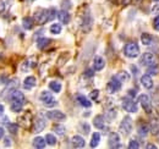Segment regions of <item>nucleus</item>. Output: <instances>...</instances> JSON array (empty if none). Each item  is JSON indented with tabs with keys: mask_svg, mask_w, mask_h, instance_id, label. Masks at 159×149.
Listing matches in <instances>:
<instances>
[{
	"mask_svg": "<svg viewBox=\"0 0 159 149\" xmlns=\"http://www.w3.org/2000/svg\"><path fill=\"white\" fill-rule=\"evenodd\" d=\"M57 14H58V12H57L55 9H48V10L40 9V10H38V11L36 12V15H34V21H36L38 25H44V23H47L48 21H52V20L57 16Z\"/></svg>",
	"mask_w": 159,
	"mask_h": 149,
	"instance_id": "f257e3e1",
	"label": "nucleus"
},
{
	"mask_svg": "<svg viewBox=\"0 0 159 149\" xmlns=\"http://www.w3.org/2000/svg\"><path fill=\"white\" fill-rule=\"evenodd\" d=\"M11 100V110L14 112H20L25 104V95L20 91H12L10 94Z\"/></svg>",
	"mask_w": 159,
	"mask_h": 149,
	"instance_id": "f03ea898",
	"label": "nucleus"
},
{
	"mask_svg": "<svg viewBox=\"0 0 159 149\" xmlns=\"http://www.w3.org/2000/svg\"><path fill=\"white\" fill-rule=\"evenodd\" d=\"M124 54L125 56L130 57V59H135L139 55V47L137 43L135 42H130L124 47Z\"/></svg>",
	"mask_w": 159,
	"mask_h": 149,
	"instance_id": "7ed1b4c3",
	"label": "nucleus"
},
{
	"mask_svg": "<svg viewBox=\"0 0 159 149\" xmlns=\"http://www.w3.org/2000/svg\"><path fill=\"white\" fill-rule=\"evenodd\" d=\"M39 99L40 102L43 103V105H45L48 108H53V106L57 105V100L54 99L53 94L50 92H48V91H43L39 95Z\"/></svg>",
	"mask_w": 159,
	"mask_h": 149,
	"instance_id": "20e7f679",
	"label": "nucleus"
},
{
	"mask_svg": "<svg viewBox=\"0 0 159 149\" xmlns=\"http://www.w3.org/2000/svg\"><path fill=\"white\" fill-rule=\"evenodd\" d=\"M121 105L124 108V110L127 112H137L139 111V105L136 102H134L132 98H122Z\"/></svg>",
	"mask_w": 159,
	"mask_h": 149,
	"instance_id": "39448f33",
	"label": "nucleus"
},
{
	"mask_svg": "<svg viewBox=\"0 0 159 149\" xmlns=\"http://www.w3.org/2000/svg\"><path fill=\"white\" fill-rule=\"evenodd\" d=\"M119 130L124 136H129L132 132V120L129 116H126V117L122 119V121L120 124Z\"/></svg>",
	"mask_w": 159,
	"mask_h": 149,
	"instance_id": "423d86ee",
	"label": "nucleus"
},
{
	"mask_svg": "<svg viewBox=\"0 0 159 149\" xmlns=\"http://www.w3.org/2000/svg\"><path fill=\"white\" fill-rule=\"evenodd\" d=\"M139 62H141V65H143L146 67H149V66L157 65V57L153 55L152 53H144L143 55L141 56Z\"/></svg>",
	"mask_w": 159,
	"mask_h": 149,
	"instance_id": "0eeeda50",
	"label": "nucleus"
},
{
	"mask_svg": "<svg viewBox=\"0 0 159 149\" xmlns=\"http://www.w3.org/2000/svg\"><path fill=\"white\" fill-rule=\"evenodd\" d=\"M121 86H122V82H120L119 79L114 76V77L108 82V84H107V91L111 94L116 93V92H119L120 89H121Z\"/></svg>",
	"mask_w": 159,
	"mask_h": 149,
	"instance_id": "6e6552de",
	"label": "nucleus"
},
{
	"mask_svg": "<svg viewBox=\"0 0 159 149\" xmlns=\"http://www.w3.org/2000/svg\"><path fill=\"white\" fill-rule=\"evenodd\" d=\"M139 103L147 114H151L152 112V103H151V99H149V97L147 94H141L139 95Z\"/></svg>",
	"mask_w": 159,
	"mask_h": 149,
	"instance_id": "1a4fd4ad",
	"label": "nucleus"
},
{
	"mask_svg": "<svg viewBox=\"0 0 159 149\" xmlns=\"http://www.w3.org/2000/svg\"><path fill=\"white\" fill-rule=\"evenodd\" d=\"M47 117L53 121H62L66 119V115L60 110H52V111L47 112Z\"/></svg>",
	"mask_w": 159,
	"mask_h": 149,
	"instance_id": "9d476101",
	"label": "nucleus"
},
{
	"mask_svg": "<svg viewBox=\"0 0 159 149\" xmlns=\"http://www.w3.org/2000/svg\"><path fill=\"white\" fill-rule=\"evenodd\" d=\"M120 142V137L118 133L115 132H111L110 136H109V147L111 148H121L122 146L119 143Z\"/></svg>",
	"mask_w": 159,
	"mask_h": 149,
	"instance_id": "9b49d317",
	"label": "nucleus"
},
{
	"mask_svg": "<svg viewBox=\"0 0 159 149\" xmlns=\"http://www.w3.org/2000/svg\"><path fill=\"white\" fill-rule=\"evenodd\" d=\"M141 83H142V86H143L146 89H151V88L153 87V79H152L151 74H143V76L141 77Z\"/></svg>",
	"mask_w": 159,
	"mask_h": 149,
	"instance_id": "f8f14e48",
	"label": "nucleus"
},
{
	"mask_svg": "<svg viewBox=\"0 0 159 149\" xmlns=\"http://www.w3.org/2000/svg\"><path fill=\"white\" fill-rule=\"evenodd\" d=\"M45 121H44V119H42V117H38L34 122H33V132H36V133H39L42 131L44 130V127H45Z\"/></svg>",
	"mask_w": 159,
	"mask_h": 149,
	"instance_id": "ddd939ff",
	"label": "nucleus"
},
{
	"mask_svg": "<svg viewBox=\"0 0 159 149\" xmlns=\"http://www.w3.org/2000/svg\"><path fill=\"white\" fill-rule=\"evenodd\" d=\"M104 66H105L104 59H103L102 56H96L94 60H93V69H94L96 71H100V70L104 69Z\"/></svg>",
	"mask_w": 159,
	"mask_h": 149,
	"instance_id": "4468645a",
	"label": "nucleus"
},
{
	"mask_svg": "<svg viewBox=\"0 0 159 149\" xmlns=\"http://www.w3.org/2000/svg\"><path fill=\"white\" fill-rule=\"evenodd\" d=\"M57 16H58V19H59V21L61 22V23H64V25H67L69 22H70V14L66 11V10H61V11H59L58 14H57Z\"/></svg>",
	"mask_w": 159,
	"mask_h": 149,
	"instance_id": "2eb2a0df",
	"label": "nucleus"
},
{
	"mask_svg": "<svg viewBox=\"0 0 159 149\" xmlns=\"http://www.w3.org/2000/svg\"><path fill=\"white\" fill-rule=\"evenodd\" d=\"M34 86H36V77L28 76V77L25 78V81H23V87H25L26 89H31V88H33Z\"/></svg>",
	"mask_w": 159,
	"mask_h": 149,
	"instance_id": "dca6fc26",
	"label": "nucleus"
},
{
	"mask_svg": "<svg viewBox=\"0 0 159 149\" xmlns=\"http://www.w3.org/2000/svg\"><path fill=\"white\" fill-rule=\"evenodd\" d=\"M71 143L75 148H83L84 147V139L81 136H74L71 139Z\"/></svg>",
	"mask_w": 159,
	"mask_h": 149,
	"instance_id": "f3484780",
	"label": "nucleus"
},
{
	"mask_svg": "<svg viewBox=\"0 0 159 149\" xmlns=\"http://www.w3.org/2000/svg\"><path fill=\"white\" fill-rule=\"evenodd\" d=\"M76 99H77V102L80 103V105H82V106H84V108H89V106L92 105V103H91L84 95H82V94H77V95H76Z\"/></svg>",
	"mask_w": 159,
	"mask_h": 149,
	"instance_id": "a211bd4d",
	"label": "nucleus"
},
{
	"mask_svg": "<svg viewBox=\"0 0 159 149\" xmlns=\"http://www.w3.org/2000/svg\"><path fill=\"white\" fill-rule=\"evenodd\" d=\"M93 125H94L96 129H99V130L104 129V116L103 115H97L93 120Z\"/></svg>",
	"mask_w": 159,
	"mask_h": 149,
	"instance_id": "6ab92c4d",
	"label": "nucleus"
},
{
	"mask_svg": "<svg viewBox=\"0 0 159 149\" xmlns=\"http://www.w3.org/2000/svg\"><path fill=\"white\" fill-rule=\"evenodd\" d=\"M45 144H47V142H45V138H43V137H36L33 139V147L34 148L43 149L45 147Z\"/></svg>",
	"mask_w": 159,
	"mask_h": 149,
	"instance_id": "aec40b11",
	"label": "nucleus"
},
{
	"mask_svg": "<svg viewBox=\"0 0 159 149\" xmlns=\"http://www.w3.org/2000/svg\"><path fill=\"white\" fill-rule=\"evenodd\" d=\"M141 42L143 45H151L153 43V36L149 33H142L141 36Z\"/></svg>",
	"mask_w": 159,
	"mask_h": 149,
	"instance_id": "412c9836",
	"label": "nucleus"
},
{
	"mask_svg": "<svg viewBox=\"0 0 159 149\" xmlns=\"http://www.w3.org/2000/svg\"><path fill=\"white\" fill-rule=\"evenodd\" d=\"M33 25H34V20L32 17H23L22 20V26L25 29H32L33 28Z\"/></svg>",
	"mask_w": 159,
	"mask_h": 149,
	"instance_id": "4be33fe9",
	"label": "nucleus"
},
{
	"mask_svg": "<svg viewBox=\"0 0 159 149\" xmlns=\"http://www.w3.org/2000/svg\"><path fill=\"white\" fill-rule=\"evenodd\" d=\"M49 44H50V39H48V38H39L37 40V48L40 49V50L45 49Z\"/></svg>",
	"mask_w": 159,
	"mask_h": 149,
	"instance_id": "5701e85b",
	"label": "nucleus"
},
{
	"mask_svg": "<svg viewBox=\"0 0 159 149\" xmlns=\"http://www.w3.org/2000/svg\"><path fill=\"white\" fill-rule=\"evenodd\" d=\"M99 141H100V134L98 132H94L92 134V139H91V143H89L91 148H96L99 144Z\"/></svg>",
	"mask_w": 159,
	"mask_h": 149,
	"instance_id": "b1692460",
	"label": "nucleus"
},
{
	"mask_svg": "<svg viewBox=\"0 0 159 149\" xmlns=\"http://www.w3.org/2000/svg\"><path fill=\"white\" fill-rule=\"evenodd\" d=\"M115 77L119 79L120 82H127L130 79V74H129V72H126V71H120V72H118V74H115Z\"/></svg>",
	"mask_w": 159,
	"mask_h": 149,
	"instance_id": "393cba45",
	"label": "nucleus"
},
{
	"mask_svg": "<svg viewBox=\"0 0 159 149\" xmlns=\"http://www.w3.org/2000/svg\"><path fill=\"white\" fill-rule=\"evenodd\" d=\"M49 88H50L54 93H59L60 91H61V83L58 82V81H52V82L49 83Z\"/></svg>",
	"mask_w": 159,
	"mask_h": 149,
	"instance_id": "a878e982",
	"label": "nucleus"
},
{
	"mask_svg": "<svg viewBox=\"0 0 159 149\" xmlns=\"http://www.w3.org/2000/svg\"><path fill=\"white\" fill-rule=\"evenodd\" d=\"M50 32L53 34H59V33H61V25L60 23H53L50 26Z\"/></svg>",
	"mask_w": 159,
	"mask_h": 149,
	"instance_id": "bb28decb",
	"label": "nucleus"
},
{
	"mask_svg": "<svg viewBox=\"0 0 159 149\" xmlns=\"http://www.w3.org/2000/svg\"><path fill=\"white\" fill-rule=\"evenodd\" d=\"M53 131H54L57 134L62 136V134L65 133V127H64L62 125H54V126H53Z\"/></svg>",
	"mask_w": 159,
	"mask_h": 149,
	"instance_id": "cd10ccee",
	"label": "nucleus"
},
{
	"mask_svg": "<svg viewBox=\"0 0 159 149\" xmlns=\"http://www.w3.org/2000/svg\"><path fill=\"white\" fill-rule=\"evenodd\" d=\"M148 131H149V129H148L147 125H141L139 127V134L141 137H144V136H147Z\"/></svg>",
	"mask_w": 159,
	"mask_h": 149,
	"instance_id": "c85d7f7f",
	"label": "nucleus"
},
{
	"mask_svg": "<svg viewBox=\"0 0 159 149\" xmlns=\"http://www.w3.org/2000/svg\"><path fill=\"white\" fill-rule=\"evenodd\" d=\"M45 142L48 143V144H50V146H54L55 143H57V138H55V136H53V134H47L45 136Z\"/></svg>",
	"mask_w": 159,
	"mask_h": 149,
	"instance_id": "c756f323",
	"label": "nucleus"
},
{
	"mask_svg": "<svg viewBox=\"0 0 159 149\" xmlns=\"http://www.w3.org/2000/svg\"><path fill=\"white\" fill-rule=\"evenodd\" d=\"M7 130L10 131V133L16 134L19 131V126H17V124H7Z\"/></svg>",
	"mask_w": 159,
	"mask_h": 149,
	"instance_id": "7c9ffc66",
	"label": "nucleus"
},
{
	"mask_svg": "<svg viewBox=\"0 0 159 149\" xmlns=\"http://www.w3.org/2000/svg\"><path fill=\"white\" fill-rule=\"evenodd\" d=\"M158 74L157 65H153V66H149L148 67V74Z\"/></svg>",
	"mask_w": 159,
	"mask_h": 149,
	"instance_id": "2f4dec72",
	"label": "nucleus"
},
{
	"mask_svg": "<svg viewBox=\"0 0 159 149\" xmlns=\"http://www.w3.org/2000/svg\"><path fill=\"white\" fill-rule=\"evenodd\" d=\"M129 148H130V149H137V148H139V142H137V141H135V139L130 141V143H129Z\"/></svg>",
	"mask_w": 159,
	"mask_h": 149,
	"instance_id": "473e14b6",
	"label": "nucleus"
},
{
	"mask_svg": "<svg viewBox=\"0 0 159 149\" xmlns=\"http://www.w3.org/2000/svg\"><path fill=\"white\" fill-rule=\"evenodd\" d=\"M107 116H108V119L111 121L113 119H115V117H116V111H115V110H109L108 114H107Z\"/></svg>",
	"mask_w": 159,
	"mask_h": 149,
	"instance_id": "72a5a7b5",
	"label": "nucleus"
},
{
	"mask_svg": "<svg viewBox=\"0 0 159 149\" xmlns=\"http://www.w3.org/2000/svg\"><path fill=\"white\" fill-rule=\"evenodd\" d=\"M98 95H99V91H98V89H94V91H92V92H91L89 98L94 100V99H97V98H98Z\"/></svg>",
	"mask_w": 159,
	"mask_h": 149,
	"instance_id": "f704fd0d",
	"label": "nucleus"
},
{
	"mask_svg": "<svg viewBox=\"0 0 159 149\" xmlns=\"http://www.w3.org/2000/svg\"><path fill=\"white\" fill-rule=\"evenodd\" d=\"M153 28H154L156 31H159V15L154 19V21H153Z\"/></svg>",
	"mask_w": 159,
	"mask_h": 149,
	"instance_id": "c9c22d12",
	"label": "nucleus"
},
{
	"mask_svg": "<svg viewBox=\"0 0 159 149\" xmlns=\"http://www.w3.org/2000/svg\"><path fill=\"white\" fill-rule=\"evenodd\" d=\"M93 70H91V69H88V70H87V71H86V72H84V76H86V77H93Z\"/></svg>",
	"mask_w": 159,
	"mask_h": 149,
	"instance_id": "e433bc0d",
	"label": "nucleus"
},
{
	"mask_svg": "<svg viewBox=\"0 0 159 149\" xmlns=\"http://www.w3.org/2000/svg\"><path fill=\"white\" fill-rule=\"evenodd\" d=\"M136 94H137V92H136L135 89H130V91H129V97H130V98L136 97Z\"/></svg>",
	"mask_w": 159,
	"mask_h": 149,
	"instance_id": "4c0bfd02",
	"label": "nucleus"
},
{
	"mask_svg": "<svg viewBox=\"0 0 159 149\" xmlns=\"http://www.w3.org/2000/svg\"><path fill=\"white\" fill-rule=\"evenodd\" d=\"M82 126H83V133H86V134H87V133L89 132V126H88L87 124H83Z\"/></svg>",
	"mask_w": 159,
	"mask_h": 149,
	"instance_id": "58836bf2",
	"label": "nucleus"
},
{
	"mask_svg": "<svg viewBox=\"0 0 159 149\" xmlns=\"http://www.w3.org/2000/svg\"><path fill=\"white\" fill-rule=\"evenodd\" d=\"M159 11V4H156L153 7H152V12L154 14V12H158Z\"/></svg>",
	"mask_w": 159,
	"mask_h": 149,
	"instance_id": "ea45409f",
	"label": "nucleus"
},
{
	"mask_svg": "<svg viewBox=\"0 0 159 149\" xmlns=\"http://www.w3.org/2000/svg\"><path fill=\"white\" fill-rule=\"evenodd\" d=\"M4 133H5V131H4V129L2 127H0V139L4 137Z\"/></svg>",
	"mask_w": 159,
	"mask_h": 149,
	"instance_id": "a19ab883",
	"label": "nucleus"
},
{
	"mask_svg": "<svg viewBox=\"0 0 159 149\" xmlns=\"http://www.w3.org/2000/svg\"><path fill=\"white\" fill-rule=\"evenodd\" d=\"M4 111H5V109H4V105H1V104H0V116L4 114Z\"/></svg>",
	"mask_w": 159,
	"mask_h": 149,
	"instance_id": "79ce46f5",
	"label": "nucleus"
},
{
	"mask_svg": "<svg viewBox=\"0 0 159 149\" xmlns=\"http://www.w3.org/2000/svg\"><path fill=\"white\" fill-rule=\"evenodd\" d=\"M147 148L156 149V148H157V146H156V144H147Z\"/></svg>",
	"mask_w": 159,
	"mask_h": 149,
	"instance_id": "37998d69",
	"label": "nucleus"
},
{
	"mask_svg": "<svg viewBox=\"0 0 159 149\" xmlns=\"http://www.w3.org/2000/svg\"><path fill=\"white\" fill-rule=\"evenodd\" d=\"M156 137H157V141L159 142V131H156Z\"/></svg>",
	"mask_w": 159,
	"mask_h": 149,
	"instance_id": "c03bdc74",
	"label": "nucleus"
},
{
	"mask_svg": "<svg viewBox=\"0 0 159 149\" xmlns=\"http://www.w3.org/2000/svg\"><path fill=\"white\" fill-rule=\"evenodd\" d=\"M154 1H159V0H154Z\"/></svg>",
	"mask_w": 159,
	"mask_h": 149,
	"instance_id": "a18cd8bd",
	"label": "nucleus"
},
{
	"mask_svg": "<svg viewBox=\"0 0 159 149\" xmlns=\"http://www.w3.org/2000/svg\"></svg>",
	"mask_w": 159,
	"mask_h": 149,
	"instance_id": "49530a36",
	"label": "nucleus"
}]
</instances>
